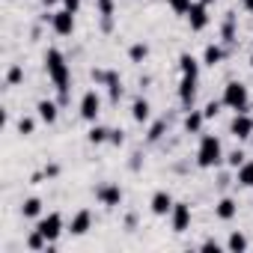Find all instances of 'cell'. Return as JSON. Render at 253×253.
<instances>
[{"instance_id":"cell-28","label":"cell","mask_w":253,"mask_h":253,"mask_svg":"<svg viewBox=\"0 0 253 253\" xmlns=\"http://www.w3.org/2000/svg\"><path fill=\"white\" fill-rule=\"evenodd\" d=\"M21 81H24V66L21 63H12L6 69V86H18Z\"/></svg>"},{"instance_id":"cell-26","label":"cell","mask_w":253,"mask_h":253,"mask_svg":"<svg viewBox=\"0 0 253 253\" xmlns=\"http://www.w3.org/2000/svg\"><path fill=\"white\" fill-rule=\"evenodd\" d=\"M21 214H24V217H39V214H42V200H39V197H27V200L21 203Z\"/></svg>"},{"instance_id":"cell-32","label":"cell","mask_w":253,"mask_h":253,"mask_svg":"<svg viewBox=\"0 0 253 253\" xmlns=\"http://www.w3.org/2000/svg\"><path fill=\"white\" fill-rule=\"evenodd\" d=\"M220 107H223V101H220V98H211V101H209V104L203 107V113H206V119H214V116L220 113Z\"/></svg>"},{"instance_id":"cell-24","label":"cell","mask_w":253,"mask_h":253,"mask_svg":"<svg viewBox=\"0 0 253 253\" xmlns=\"http://www.w3.org/2000/svg\"><path fill=\"white\" fill-rule=\"evenodd\" d=\"M235 185H238V188H253V158H247V161L235 170Z\"/></svg>"},{"instance_id":"cell-35","label":"cell","mask_w":253,"mask_h":253,"mask_svg":"<svg viewBox=\"0 0 253 253\" xmlns=\"http://www.w3.org/2000/svg\"><path fill=\"white\" fill-rule=\"evenodd\" d=\"M107 72H110V69H92V72H89L92 84H95V86H104V84H107Z\"/></svg>"},{"instance_id":"cell-10","label":"cell","mask_w":253,"mask_h":253,"mask_svg":"<svg viewBox=\"0 0 253 253\" xmlns=\"http://www.w3.org/2000/svg\"><path fill=\"white\" fill-rule=\"evenodd\" d=\"M191 220H194L191 203H176L173 211H170V226H173V232H188V229H191Z\"/></svg>"},{"instance_id":"cell-37","label":"cell","mask_w":253,"mask_h":253,"mask_svg":"<svg viewBox=\"0 0 253 253\" xmlns=\"http://www.w3.org/2000/svg\"><path fill=\"white\" fill-rule=\"evenodd\" d=\"M140 164H143V152H140V149H134V152H131V161H128V167L137 173V170H140Z\"/></svg>"},{"instance_id":"cell-30","label":"cell","mask_w":253,"mask_h":253,"mask_svg":"<svg viewBox=\"0 0 253 253\" xmlns=\"http://www.w3.org/2000/svg\"><path fill=\"white\" fill-rule=\"evenodd\" d=\"M15 128H18V134L30 137V134L36 131V119H33V116H18V122H15Z\"/></svg>"},{"instance_id":"cell-9","label":"cell","mask_w":253,"mask_h":253,"mask_svg":"<svg viewBox=\"0 0 253 253\" xmlns=\"http://www.w3.org/2000/svg\"><path fill=\"white\" fill-rule=\"evenodd\" d=\"M220 42L232 51L235 45H238V15L229 9L226 15H223V21H220Z\"/></svg>"},{"instance_id":"cell-6","label":"cell","mask_w":253,"mask_h":253,"mask_svg":"<svg viewBox=\"0 0 253 253\" xmlns=\"http://www.w3.org/2000/svg\"><path fill=\"white\" fill-rule=\"evenodd\" d=\"M81 110V119L84 122H98V113H101V95L95 92V89H86L84 95H81V104H78Z\"/></svg>"},{"instance_id":"cell-43","label":"cell","mask_w":253,"mask_h":253,"mask_svg":"<svg viewBox=\"0 0 253 253\" xmlns=\"http://www.w3.org/2000/svg\"><path fill=\"white\" fill-rule=\"evenodd\" d=\"M42 3H45V6H51V3H57V0H42Z\"/></svg>"},{"instance_id":"cell-27","label":"cell","mask_w":253,"mask_h":253,"mask_svg":"<svg viewBox=\"0 0 253 253\" xmlns=\"http://www.w3.org/2000/svg\"><path fill=\"white\" fill-rule=\"evenodd\" d=\"M146 57H149V45L146 42H134L128 48V60L131 63H146Z\"/></svg>"},{"instance_id":"cell-33","label":"cell","mask_w":253,"mask_h":253,"mask_svg":"<svg viewBox=\"0 0 253 253\" xmlns=\"http://www.w3.org/2000/svg\"><path fill=\"white\" fill-rule=\"evenodd\" d=\"M95 9H98V18H110L113 15V0H95Z\"/></svg>"},{"instance_id":"cell-13","label":"cell","mask_w":253,"mask_h":253,"mask_svg":"<svg viewBox=\"0 0 253 253\" xmlns=\"http://www.w3.org/2000/svg\"><path fill=\"white\" fill-rule=\"evenodd\" d=\"M51 30H54L57 36H72V33H75V12H69V9L54 12V18H51Z\"/></svg>"},{"instance_id":"cell-45","label":"cell","mask_w":253,"mask_h":253,"mask_svg":"<svg viewBox=\"0 0 253 253\" xmlns=\"http://www.w3.org/2000/svg\"><path fill=\"white\" fill-rule=\"evenodd\" d=\"M250 69H253V54H250Z\"/></svg>"},{"instance_id":"cell-17","label":"cell","mask_w":253,"mask_h":253,"mask_svg":"<svg viewBox=\"0 0 253 253\" xmlns=\"http://www.w3.org/2000/svg\"><path fill=\"white\" fill-rule=\"evenodd\" d=\"M131 119L140 122V125H146V122L152 119V104H149L146 95H134V98H131Z\"/></svg>"},{"instance_id":"cell-39","label":"cell","mask_w":253,"mask_h":253,"mask_svg":"<svg viewBox=\"0 0 253 253\" xmlns=\"http://www.w3.org/2000/svg\"><path fill=\"white\" fill-rule=\"evenodd\" d=\"M42 173H45V179H57L60 176V164H45Z\"/></svg>"},{"instance_id":"cell-18","label":"cell","mask_w":253,"mask_h":253,"mask_svg":"<svg viewBox=\"0 0 253 253\" xmlns=\"http://www.w3.org/2000/svg\"><path fill=\"white\" fill-rule=\"evenodd\" d=\"M89 229H92V211H89V209L75 211V217L69 220V232H72V235H86Z\"/></svg>"},{"instance_id":"cell-21","label":"cell","mask_w":253,"mask_h":253,"mask_svg":"<svg viewBox=\"0 0 253 253\" xmlns=\"http://www.w3.org/2000/svg\"><path fill=\"white\" fill-rule=\"evenodd\" d=\"M238 214V203L232 200V197H220L217 203H214V217L217 220H232Z\"/></svg>"},{"instance_id":"cell-14","label":"cell","mask_w":253,"mask_h":253,"mask_svg":"<svg viewBox=\"0 0 253 253\" xmlns=\"http://www.w3.org/2000/svg\"><path fill=\"white\" fill-rule=\"evenodd\" d=\"M226 54H229V48H226L223 42H209V45L203 48V66L214 69V66H220V63L226 60Z\"/></svg>"},{"instance_id":"cell-38","label":"cell","mask_w":253,"mask_h":253,"mask_svg":"<svg viewBox=\"0 0 253 253\" xmlns=\"http://www.w3.org/2000/svg\"><path fill=\"white\" fill-rule=\"evenodd\" d=\"M200 247H203V250H209V253H220V250H223V244H217L214 238H206Z\"/></svg>"},{"instance_id":"cell-19","label":"cell","mask_w":253,"mask_h":253,"mask_svg":"<svg viewBox=\"0 0 253 253\" xmlns=\"http://www.w3.org/2000/svg\"><path fill=\"white\" fill-rule=\"evenodd\" d=\"M107 95H110V104H119V98L125 95V86H122V75L116 72V69H110L107 72Z\"/></svg>"},{"instance_id":"cell-1","label":"cell","mask_w":253,"mask_h":253,"mask_svg":"<svg viewBox=\"0 0 253 253\" xmlns=\"http://www.w3.org/2000/svg\"><path fill=\"white\" fill-rule=\"evenodd\" d=\"M42 60H45V72H48V78H51V84L57 89L60 107H69L72 104V69L66 63V54L51 45V48H45V57Z\"/></svg>"},{"instance_id":"cell-8","label":"cell","mask_w":253,"mask_h":253,"mask_svg":"<svg viewBox=\"0 0 253 253\" xmlns=\"http://www.w3.org/2000/svg\"><path fill=\"white\" fill-rule=\"evenodd\" d=\"M185 18H188V27H191L194 33L206 30V27H209V3H203V0H194Z\"/></svg>"},{"instance_id":"cell-3","label":"cell","mask_w":253,"mask_h":253,"mask_svg":"<svg viewBox=\"0 0 253 253\" xmlns=\"http://www.w3.org/2000/svg\"><path fill=\"white\" fill-rule=\"evenodd\" d=\"M220 101H223V107H229V110H235V113H247V110H250V89H247V84L229 81V84L223 86Z\"/></svg>"},{"instance_id":"cell-42","label":"cell","mask_w":253,"mask_h":253,"mask_svg":"<svg viewBox=\"0 0 253 253\" xmlns=\"http://www.w3.org/2000/svg\"><path fill=\"white\" fill-rule=\"evenodd\" d=\"M241 6H244L247 12H253V0H244V3H241Z\"/></svg>"},{"instance_id":"cell-16","label":"cell","mask_w":253,"mask_h":253,"mask_svg":"<svg viewBox=\"0 0 253 253\" xmlns=\"http://www.w3.org/2000/svg\"><path fill=\"white\" fill-rule=\"evenodd\" d=\"M203 125H206V113L203 110H197V107L185 110V119H182L185 134H203Z\"/></svg>"},{"instance_id":"cell-5","label":"cell","mask_w":253,"mask_h":253,"mask_svg":"<svg viewBox=\"0 0 253 253\" xmlns=\"http://www.w3.org/2000/svg\"><path fill=\"white\" fill-rule=\"evenodd\" d=\"M197 86H200V78H194V75H182V78H179L176 95H179L182 110H191V107H194V101H197Z\"/></svg>"},{"instance_id":"cell-25","label":"cell","mask_w":253,"mask_h":253,"mask_svg":"<svg viewBox=\"0 0 253 253\" xmlns=\"http://www.w3.org/2000/svg\"><path fill=\"white\" fill-rule=\"evenodd\" d=\"M250 247V241H247V235L244 232H229V238H226V250H232V253H241V250H247Z\"/></svg>"},{"instance_id":"cell-41","label":"cell","mask_w":253,"mask_h":253,"mask_svg":"<svg viewBox=\"0 0 253 253\" xmlns=\"http://www.w3.org/2000/svg\"><path fill=\"white\" fill-rule=\"evenodd\" d=\"M229 182H232V179H229V176H226V173H223V176H217V188H226V185H229Z\"/></svg>"},{"instance_id":"cell-40","label":"cell","mask_w":253,"mask_h":253,"mask_svg":"<svg viewBox=\"0 0 253 253\" xmlns=\"http://www.w3.org/2000/svg\"><path fill=\"white\" fill-rule=\"evenodd\" d=\"M63 9H69V12H78V9H81V0H63Z\"/></svg>"},{"instance_id":"cell-15","label":"cell","mask_w":253,"mask_h":253,"mask_svg":"<svg viewBox=\"0 0 253 253\" xmlns=\"http://www.w3.org/2000/svg\"><path fill=\"white\" fill-rule=\"evenodd\" d=\"M36 116H39L45 125H54L57 116H60V101H54V98H39V101H36Z\"/></svg>"},{"instance_id":"cell-12","label":"cell","mask_w":253,"mask_h":253,"mask_svg":"<svg viewBox=\"0 0 253 253\" xmlns=\"http://www.w3.org/2000/svg\"><path fill=\"white\" fill-rule=\"evenodd\" d=\"M173 206H176V200H173L170 191H155L152 200H149V209H152V214H158V217H170Z\"/></svg>"},{"instance_id":"cell-20","label":"cell","mask_w":253,"mask_h":253,"mask_svg":"<svg viewBox=\"0 0 253 253\" xmlns=\"http://www.w3.org/2000/svg\"><path fill=\"white\" fill-rule=\"evenodd\" d=\"M170 122H173V116H161V119H155V122L149 125V131H146V143H158V140H164V134L170 131Z\"/></svg>"},{"instance_id":"cell-34","label":"cell","mask_w":253,"mask_h":253,"mask_svg":"<svg viewBox=\"0 0 253 253\" xmlns=\"http://www.w3.org/2000/svg\"><path fill=\"white\" fill-rule=\"evenodd\" d=\"M167 3L173 6V12H176V15H188V9H191L194 0H167Z\"/></svg>"},{"instance_id":"cell-4","label":"cell","mask_w":253,"mask_h":253,"mask_svg":"<svg viewBox=\"0 0 253 253\" xmlns=\"http://www.w3.org/2000/svg\"><path fill=\"white\" fill-rule=\"evenodd\" d=\"M63 226H66V223H63V214H60V211H48V214H42L39 223H36V229H39L51 244L63 235Z\"/></svg>"},{"instance_id":"cell-7","label":"cell","mask_w":253,"mask_h":253,"mask_svg":"<svg viewBox=\"0 0 253 253\" xmlns=\"http://www.w3.org/2000/svg\"><path fill=\"white\" fill-rule=\"evenodd\" d=\"M122 188H119V182H104V185H98L95 188V200L104 206V209H116L119 203H122Z\"/></svg>"},{"instance_id":"cell-22","label":"cell","mask_w":253,"mask_h":253,"mask_svg":"<svg viewBox=\"0 0 253 253\" xmlns=\"http://www.w3.org/2000/svg\"><path fill=\"white\" fill-rule=\"evenodd\" d=\"M200 66H203V60H197L191 51H182V54H179V72H182V75L200 78Z\"/></svg>"},{"instance_id":"cell-11","label":"cell","mask_w":253,"mask_h":253,"mask_svg":"<svg viewBox=\"0 0 253 253\" xmlns=\"http://www.w3.org/2000/svg\"><path fill=\"white\" fill-rule=\"evenodd\" d=\"M229 134H232L235 140H247V137L253 134V116H250V113H235V116L229 119Z\"/></svg>"},{"instance_id":"cell-23","label":"cell","mask_w":253,"mask_h":253,"mask_svg":"<svg viewBox=\"0 0 253 253\" xmlns=\"http://www.w3.org/2000/svg\"><path fill=\"white\" fill-rule=\"evenodd\" d=\"M107 137H110V128H107V125H101V122H89L86 140H89L92 146H101V143H107Z\"/></svg>"},{"instance_id":"cell-31","label":"cell","mask_w":253,"mask_h":253,"mask_svg":"<svg viewBox=\"0 0 253 253\" xmlns=\"http://www.w3.org/2000/svg\"><path fill=\"white\" fill-rule=\"evenodd\" d=\"M223 161H226V167H229V170H238V167L247 161V152H244V149H232Z\"/></svg>"},{"instance_id":"cell-44","label":"cell","mask_w":253,"mask_h":253,"mask_svg":"<svg viewBox=\"0 0 253 253\" xmlns=\"http://www.w3.org/2000/svg\"><path fill=\"white\" fill-rule=\"evenodd\" d=\"M203 3H209V6H211V3H214V0H203Z\"/></svg>"},{"instance_id":"cell-2","label":"cell","mask_w":253,"mask_h":253,"mask_svg":"<svg viewBox=\"0 0 253 253\" xmlns=\"http://www.w3.org/2000/svg\"><path fill=\"white\" fill-rule=\"evenodd\" d=\"M223 158H226V155H223L220 137H217V134H203V137H200V146H197V155H194L197 167H200V170H214Z\"/></svg>"},{"instance_id":"cell-29","label":"cell","mask_w":253,"mask_h":253,"mask_svg":"<svg viewBox=\"0 0 253 253\" xmlns=\"http://www.w3.org/2000/svg\"><path fill=\"white\" fill-rule=\"evenodd\" d=\"M27 247H30V250H48V247H51V241H48L39 229H33V232L27 235Z\"/></svg>"},{"instance_id":"cell-36","label":"cell","mask_w":253,"mask_h":253,"mask_svg":"<svg viewBox=\"0 0 253 253\" xmlns=\"http://www.w3.org/2000/svg\"><path fill=\"white\" fill-rule=\"evenodd\" d=\"M107 143H110V146H122V143H125V131H122V128H110Z\"/></svg>"}]
</instances>
